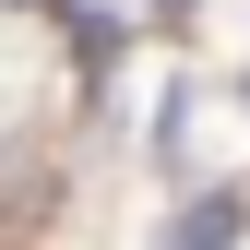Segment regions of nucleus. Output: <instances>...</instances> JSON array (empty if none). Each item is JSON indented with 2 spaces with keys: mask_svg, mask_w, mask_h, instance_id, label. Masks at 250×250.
<instances>
[{
  "mask_svg": "<svg viewBox=\"0 0 250 250\" xmlns=\"http://www.w3.org/2000/svg\"><path fill=\"white\" fill-rule=\"evenodd\" d=\"M238 227H250V203H238V191H203V203H191V227H179L167 250H227Z\"/></svg>",
  "mask_w": 250,
  "mask_h": 250,
  "instance_id": "1",
  "label": "nucleus"
},
{
  "mask_svg": "<svg viewBox=\"0 0 250 250\" xmlns=\"http://www.w3.org/2000/svg\"><path fill=\"white\" fill-rule=\"evenodd\" d=\"M167 12H191V0H167Z\"/></svg>",
  "mask_w": 250,
  "mask_h": 250,
  "instance_id": "2",
  "label": "nucleus"
}]
</instances>
